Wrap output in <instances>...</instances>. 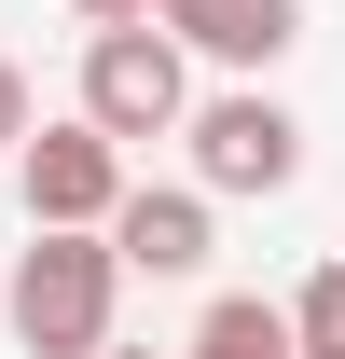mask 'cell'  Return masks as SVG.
I'll use <instances>...</instances> for the list:
<instances>
[{"label":"cell","instance_id":"6da1fadb","mask_svg":"<svg viewBox=\"0 0 345 359\" xmlns=\"http://www.w3.org/2000/svg\"><path fill=\"white\" fill-rule=\"evenodd\" d=\"M111 290H125V249L111 235H42L28 222L14 276H0V332L28 359H97L111 346Z\"/></svg>","mask_w":345,"mask_h":359},{"label":"cell","instance_id":"7a4b0ae2","mask_svg":"<svg viewBox=\"0 0 345 359\" xmlns=\"http://www.w3.org/2000/svg\"><path fill=\"white\" fill-rule=\"evenodd\" d=\"M83 125L97 138H180L194 125V55L166 42V28H97L83 42Z\"/></svg>","mask_w":345,"mask_h":359},{"label":"cell","instance_id":"3957f363","mask_svg":"<svg viewBox=\"0 0 345 359\" xmlns=\"http://www.w3.org/2000/svg\"><path fill=\"white\" fill-rule=\"evenodd\" d=\"M14 180H28V222L42 235H111V208H125V138H97L83 111L69 125H28V152H14Z\"/></svg>","mask_w":345,"mask_h":359},{"label":"cell","instance_id":"277c9868","mask_svg":"<svg viewBox=\"0 0 345 359\" xmlns=\"http://www.w3.org/2000/svg\"><path fill=\"white\" fill-rule=\"evenodd\" d=\"M194 194H290L304 180V125L276 111L262 83H235V97H194Z\"/></svg>","mask_w":345,"mask_h":359},{"label":"cell","instance_id":"5b68a950","mask_svg":"<svg viewBox=\"0 0 345 359\" xmlns=\"http://www.w3.org/2000/svg\"><path fill=\"white\" fill-rule=\"evenodd\" d=\"M180 55H208V69H276L304 42V0H166L152 14Z\"/></svg>","mask_w":345,"mask_h":359},{"label":"cell","instance_id":"8992f818","mask_svg":"<svg viewBox=\"0 0 345 359\" xmlns=\"http://www.w3.org/2000/svg\"><path fill=\"white\" fill-rule=\"evenodd\" d=\"M208 208H221V194H194V180H180V194H152V180H138L125 208H111L125 276H194V263H208Z\"/></svg>","mask_w":345,"mask_h":359},{"label":"cell","instance_id":"52a82bcc","mask_svg":"<svg viewBox=\"0 0 345 359\" xmlns=\"http://www.w3.org/2000/svg\"><path fill=\"white\" fill-rule=\"evenodd\" d=\"M180 359H304L290 346V304H262V290H221L208 318H194V346Z\"/></svg>","mask_w":345,"mask_h":359},{"label":"cell","instance_id":"ba28073f","mask_svg":"<svg viewBox=\"0 0 345 359\" xmlns=\"http://www.w3.org/2000/svg\"><path fill=\"white\" fill-rule=\"evenodd\" d=\"M290 346H304V359H345V263H318V276L290 290Z\"/></svg>","mask_w":345,"mask_h":359},{"label":"cell","instance_id":"9c48e42d","mask_svg":"<svg viewBox=\"0 0 345 359\" xmlns=\"http://www.w3.org/2000/svg\"><path fill=\"white\" fill-rule=\"evenodd\" d=\"M28 125H42V111H28V69L0 55V152H28Z\"/></svg>","mask_w":345,"mask_h":359},{"label":"cell","instance_id":"30bf717a","mask_svg":"<svg viewBox=\"0 0 345 359\" xmlns=\"http://www.w3.org/2000/svg\"><path fill=\"white\" fill-rule=\"evenodd\" d=\"M69 14H83V28H152L166 0H69Z\"/></svg>","mask_w":345,"mask_h":359},{"label":"cell","instance_id":"8fae6325","mask_svg":"<svg viewBox=\"0 0 345 359\" xmlns=\"http://www.w3.org/2000/svg\"><path fill=\"white\" fill-rule=\"evenodd\" d=\"M97 359H152V346H97Z\"/></svg>","mask_w":345,"mask_h":359}]
</instances>
